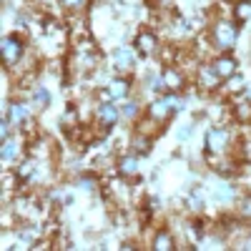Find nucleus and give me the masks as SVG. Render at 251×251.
I'll return each mask as SVG.
<instances>
[{"label":"nucleus","instance_id":"19","mask_svg":"<svg viewBox=\"0 0 251 251\" xmlns=\"http://www.w3.org/2000/svg\"><path fill=\"white\" fill-rule=\"evenodd\" d=\"M203 203H206V201H203V191H201V188L191 191V196L186 199V206L191 208L194 214H201V211H203Z\"/></svg>","mask_w":251,"mask_h":251},{"label":"nucleus","instance_id":"2","mask_svg":"<svg viewBox=\"0 0 251 251\" xmlns=\"http://www.w3.org/2000/svg\"><path fill=\"white\" fill-rule=\"evenodd\" d=\"M0 55H3V66L5 71H15L20 66V60L25 58V43L20 40L15 33L13 35H3V43H0Z\"/></svg>","mask_w":251,"mask_h":251},{"label":"nucleus","instance_id":"10","mask_svg":"<svg viewBox=\"0 0 251 251\" xmlns=\"http://www.w3.org/2000/svg\"><path fill=\"white\" fill-rule=\"evenodd\" d=\"M5 116L15 126H25L30 121V106H28V103H23V100H13L10 106H8V113Z\"/></svg>","mask_w":251,"mask_h":251},{"label":"nucleus","instance_id":"7","mask_svg":"<svg viewBox=\"0 0 251 251\" xmlns=\"http://www.w3.org/2000/svg\"><path fill=\"white\" fill-rule=\"evenodd\" d=\"M161 78H163V83H166V91H176V93H181L183 88H186V71L178 66V63H171V66H166L163 68V73H161Z\"/></svg>","mask_w":251,"mask_h":251},{"label":"nucleus","instance_id":"4","mask_svg":"<svg viewBox=\"0 0 251 251\" xmlns=\"http://www.w3.org/2000/svg\"><path fill=\"white\" fill-rule=\"evenodd\" d=\"M196 88L201 93H216L221 86H224V78L214 71L211 66V60H206V63H199L196 66Z\"/></svg>","mask_w":251,"mask_h":251},{"label":"nucleus","instance_id":"22","mask_svg":"<svg viewBox=\"0 0 251 251\" xmlns=\"http://www.w3.org/2000/svg\"><path fill=\"white\" fill-rule=\"evenodd\" d=\"M224 86H226L228 91H244V88H246V78H244L241 73H236V75H231L228 80H224Z\"/></svg>","mask_w":251,"mask_h":251},{"label":"nucleus","instance_id":"15","mask_svg":"<svg viewBox=\"0 0 251 251\" xmlns=\"http://www.w3.org/2000/svg\"><path fill=\"white\" fill-rule=\"evenodd\" d=\"M151 249H156V251H174V249H176V241H174L171 231H166V228H158V231L153 234Z\"/></svg>","mask_w":251,"mask_h":251},{"label":"nucleus","instance_id":"25","mask_svg":"<svg viewBox=\"0 0 251 251\" xmlns=\"http://www.w3.org/2000/svg\"><path fill=\"white\" fill-rule=\"evenodd\" d=\"M239 216L246 219V221L251 219V196H244V199H241V203H239Z\"/></svg>","mask_w":251,"mask_h":251},{"label":"nucleus","instance_id":"18","mask_svg":"<svg viewBox=\"0 0 251 251\" xmlns=\"http://www.w3.org/2000/svg\"><path fill=\"white\" fill-rule=\"evenodd\" d=\"M20 158V143H15L13 138H5L3 141V161L5 163H13Z\"/></svg>","mask_w":251,"mask_h":251},{"label":"nucleus","instance_id":"23","mask_svg":"<svg viewBox=\"0 0 251 251\" xmlns=\"http://www.w3.org/2000/svg\"><path fill=\"white\" fill-rule=\"evenodd\" d=\"M239 158H241V161H249V163H251V136H249V138H241V141H239Z\"/></svg>","mask_w":251,"mask_h":251},{"label":"nucleus","instance_id":"26","mask_svg":"<svg viewBox=\"0 0 251 251\" xmlns=\"http://www.w3.org/2000/svg\"><path fill=\"white\" fill-rule=\"evenodd\" d=\"M191 131H194V123H186V126H181V128H178V141H188Z\"/></svg>","mask_w":251,"mask_h":251},{"label":"nucleus","instance_id":"27","mask_svg":"<svg viewBox=\"0 0 251 251\" xmlns=\"http://www.w3.org/2000/svg\"><path fill=\"white\" fill-rule=\"evenodd\" d=\"M191 3H196V0H191Z\"/></svg>","mask_w":251,"mask_h":251},{"label":"nucleus","instance_id":"13","mask_svg":"<svg viewBox=\"0 0 251 251\" xmlns=\"http://www.w3.org/2000/svg\"><path fill=\"white\" fill-rule=\"evenodd\" d=\"M151 146H153V136L143 133V131H136V133H133V138H131V149H133L136 156H146V153L151 151Z\"/></svg>","mask_w":251,"mask_h":251},{"label":"nucleus","instance_id":"9","mask_svg":"<svg viewBox=\"0 0 251 251\" xmlns=\"http://www.w3.org/2000/svg\"><path fill=\"white\" fill-rule=\"evenodd\" d=\"M136 58H138L136 48L133 50L131 48H116L113 50V68L121 71V73H128V71L136 68Z\"/></svg>","mask_w":251,"mask_h":251},{"label":"nucleus","instance_id":"6","mask_svg":"<svg viewBox=\"0 0 251 251\" xmlns=\"http://www.w3.org/2000/svg\"><path fill=\"white\" fill-rule=\"evenodd\" d=\"M211 66H214V71H216L224 80H228L231 75L239 73V58H236L231 50H224V53H216V55L211 58Z\"/></svg>","mask_w":251,"mask_h":251},{"label":"nucleus","instance_id":"17","mask_svg":"<svg viewBox=\"0 0 251 251\" xmlns=\"http://www.w3.org/2000/svg\"><path fill=\"white\" fill-rule=\"evenodd\" d=\"M136 171H138V158H136V153L121 156V161H118V174L126 176V178H131V176H136Z\"/></svg>","mask_w":251,"mask_h":251},{"label":"nucleus","instance_id":"5","mask_svg":"<svg viewBox=\"0 0 251 251\" xmlns=\"http://www.w3.org/2000/svg\"><path fill=\"white\" fill-rule=\"evenodd\" d=\"M133 48H136V53H138L141 58H153V55L158 53V48H161L156 30H151V28H141V30L136 33Z\"/></svg>","mask_w":251,"mask_h":251},{"label":"nucleus","instance_id":"24","mask_svg":"<svg viewBox=\"0 0 251 251\" xmlns=\"http://www.w3.org/2000/svg\"><path fill=\"white\" fill-rule=\"evenodd\" d=\"M58 3L66 8V10H83L88 5V0H58Z\"/></svg>","mask_w":251,"mask_h":251},{"label":"nucleus","instance_id":"16","mask_svg":"<svg viewBox=\"0 0 251 251\" xmlns=\"http://www.w3.org/2000/svg\"><path fill=\"white\" fill-rule=\"evenodd\" d=\"M231 116H234L236 123H251V98L236 100L234 108H231Z\"/></svg>","mask_w":251,"mask_h":251},{"label":"nucleus","instance_id":"8","mask_svg":"<svg viewBox=\"0 0 251 251\" xmlns=\"http://www.w3.org/2000/svg\"><path fill=\"white\" fill-rule=\"evenodd\" d=\"M118 118H121V108L116 106L113 100H106V103H100L98 106V113H96V121L103 126V128H113V126L118 123Z\"/></svg>","mask_w":251,"mask_h":251},{"label":"nucleus","instance_id":"11","mask_svg":"<svg viewBox=\"0 0 251 251\" xmlns=\"http://www.w3.org/2000/svg\"><path fill=\"white\" fill-rule=\"evenodd\" d=\"M149 116H151L156 123H161V126H163L166 121H169V118L174 116V108H171V103L161 96V98H156V100L151 103V106H149Z\"/></svg>","mask_w":251,"mask_h":251},{"label":"nucleus","instance_id":"20","mask_svg":"<svg viewBox=\"0 0 251 251\" xmlns=\"http://www.w3.org/2000/svg\"><path fill=\"white\" fill-rule=\"evenodd\" d=\"M48 103H50V93L46 88H33V106H35V111H43Z\"/></svg>","mask_w":251,"mask_h":251},{"label":"nucleus","instance_id":"21","mask_svg":"<svg viewBox=\"0 0 251 251\" xmlns=\"http://www.w3.org/2000/svg\"><path fill=\"white\" fill-rule=\"evenodd\" d=\"M138 113H141V106H138L136 100H128V103H126V106L121 108V116H123V118H128V121H136Z\"/></svg>","mask_w":251,"mask_h":251},{"label":"nucleus","instance_id":"1","mask_svg":"<svg viewBox=\"0 0 251 251\" xmlns=\"http://www.w3.org/2000/svg\"><path fill=\"white\" fill-rule=\"evenodd\" d=\"M239 33H241V25L236 23L234 18H214L211 25H208V40H211V46L224 53V50H234V46L239 43Z\"/></svg>","mask_w":251,"mask_h":251},{"label":"nucleus","instance_id":"3","mask_svg":"<svg viewBox=\"0 0 251 251\" xmlns=\"http://www.w3.org/2000/svg\"><path fill=\"white\" fill-rule=\"evenodd\" d=\"M231 141L234 136L228 133L224 126H216V128H208L206 131V153L208 156H226L228 149H231Z\"/></svg>","mask_w":251,"mask_h":251},{"label":"nucleus","instance_id":"14","mask_svg":"<svg viewBox=\"0 0 251 251\" xmlns=\"http://www.w3.org/2000/svg\"><path fill=\"white\" fill-rule=\"evenodd\" d=\"M231 18L236 23H249L251 20V0H231Z\"/></svg>","mask_w":251,"mask_h":251},{"label":"nucleus","instance_id":"12","mask_svg":"<svg viewBox=\"0 0 251 251\" xmlns=\"http://www.w3.org/2000/svg\"><path fill=\"white\" fill-rule=\"evenodd\" d=\"M108 93H111L113 100H118V98H128V96H131V78L116 75V78L108 83Z\"/></svg>","mask_w":251,"mask_h":251}]
</instances>
